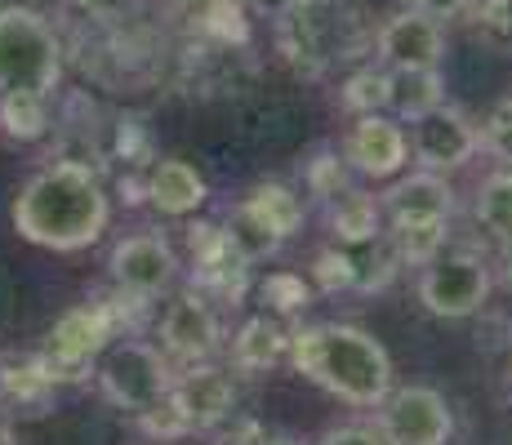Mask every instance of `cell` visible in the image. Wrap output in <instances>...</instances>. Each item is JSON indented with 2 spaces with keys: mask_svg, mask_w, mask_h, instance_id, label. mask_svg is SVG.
Instances as JSON below:
<instances>
[{
  "mask_svg": "<svg viewBox=\"0 0 512 445\" xmlns=\"http://www.w3.org/2000/svg\"><path fill=\"white\" fill-rule=\"evenodd\" d=\"M9 219L27 245L76 254L103 241L107 223H112V201H107L98 170L76 161H49L18 187Z\"/></svg>",
  "mask_w": 512,
  "mask_h": 445,
  "instance_id": "6da1fadb",
  "label": "cell"
},
{
  "mask_svg": "<svg viewBox=\"0 0 512 445\" xmlns=\"http://www.w3.org/2000/svg\"><path fill=\"white\" fill-rule=\"evenodd\" d=\"M285 361L317 383L321 392L339 397L343 405L374 410L392 392V356L370 330L348 321H312L290 325V352Z\"/></svg>",
  "mask_w": 512,
  "mask_h": 445,
  "instance_id": "7a4b0ae2",
  "label": "cell"
},
{
  "mask_svg": "<svg viewBox=\"0 0 512 445\" xmlns=\"http://www.w3.org/2000/svg\"><path fill=\"white\" fill-rule=\"evenodd\" d=\"M58 76H63V36L54 32V23L27 5L0 9V94L14 89L54 94Z\"/></svg>",
  "mask_w": 512,
  "mask_h": 445,
  "instance_id": "3957f363",
  "label": "cell"
},
{
  "mask_svg": "<svg viewBox=\"0 0 512 445\" xmlns=\"http://www.w3.org/2000/svg\"><path fill=\"white\" fill-rule=\"evenodd\" d=\"M94 383L107 405L143 414L152 401H161L174 383V365L161 348H152L139 334L112 339L94 361Z\"/></svg>",
  "mask_w": 512,
  "mask_h": 445,
  "instance_id": "277c9868",
  "label": "cell"
},
{
  "mask_svg": "<svg viewBox=\"0 0 512 445\" xmlns=\"http://www.w3.org/2000/svg\"><path fill=\"white\" fill-rule=\"evenodd\" d=\"M277 49L299 76H321L330 63L357 58V45L348 41V18L334 0H308L294 14L277 18Z\"/></svg>",
  "mask_w": 512,
  "mask_h": 445,
  "instance_id": "5b68a950",
  "label": "cell"
},
{
  "mask_svg": "<svg viewBox=\"0 0 512 445\" xmlns=\"http://www.w3.org/2000/svg\"><path fill=\"white\" fill-rule=\"evenodd\" d=\"M490 299V263L472 250H441L419 267V303L441 321H464Z\"/></svg>",
  "mask_w": 512,
  "mask_h": 445,
  "instance_id": "8992f818",
  "label": "cell"
},
{
  "mask_svg": "<svg viewBox=\"0 0 512 445\" xmlns=\"http://www.w3.org/2000/svg\"><path fill=\"white\" fill-rule=\"evenodd\" d=\"M374 428L383 445H450L455 414L437 388L410 383V388H392L374 405Z\"/></svg>",
  "mask_w": 512,
  "mask_h": 445,
  "instance_id": "52a82bcc",
  "label": "cell"
},
{
  "mask_svg": "<svg viewBox=\"0 0 512 445\" xmlns=\"http://www.w3.org/2000/svg\"><path fill=\"white\" fill-rule=\"evenodd\" d=\"M187 254H192V290L210 303H241L254 285V263L228 241L223 223L196 219L187 227Z\"/></svg>",
  "mask_w": 512,
  "mask_h": 445,
  "instance_id": "ba28073f",
  "label": "cell"
},
{
  "mask_svg": "<svg viewBox=\"0 0 512 445\" xmlns=\"http://www.w3.org/2000/svg\"><path fill=\"white\" fill-rule=\"evenodd\" d=\"M112 285L125 294H139V299L156 303L174 281H179V254H174L170 236L143 227L134 236H121L112 245V259H107Z\"/></svg>",
  "mask_w": 512,
  "mask_h": 445,
  "instance_id": "9c48e42d",
  "label": "cell"
},
{
  "mask_svg": "<svg viewBox=\"0 0 512 445\" xmlns=\"http://www.w3.org/2000/svg\"><path fill=\"white\" fill-rule=\"evenodd\" d=\"M156 339H161V352L179 365L214 361V352L223 348L219 308L201 290H179L156 316Z\"/></svg>",
  "mask_w": 512,
  "mask_h": 445,
  "instance_id": "30bf717a",
  "label": "cell"
},
{
  "mask_svg": "<svg viewBox=\"0 0 512 445\" xmlns=\"http://www.w3.org/2000/svg\"><path fill=\"white\" fill-rule=\"evenodd\" d=\"M406 143H410V156H415L419 170L455 174V170H464V165H472V156L481 152V130L459 107L441 103L437 112L410 121Z\"/></svg>",
  "mask_w": 512,
  "mask_h": 445,
  "instance_id": "8fae6325",
  "label": "cell"
},
{
  "mask_svg": "<svg viewBox=\"0 0 512 445\" xmlns=\"http://www.w3.org/2000/svg\"><path fill=\"white\" fill-rule=\"evenodd\" d=\"M339 156L348 161L352 174L361 178H397L401 170L410 165V143H406V125L388 112H370V116H357L352 130L343 134V147Z\"/></svg>",
  "mask_w": 512,
  "mask_h": 445,
  "instance_id": "7c38bea8",
  "label": "cell"
},
{
  "mask_svg": "<svg viewBox=\"0 0 512 445\" xmlns=\"http://www.w3.org/2000/svg\"><path fill=\"white\" fill-rule=\"evenodd\" d=\"M374 63L388 72L392 67H441L446 63V23L410 5L397 9L374 32Z\"/></svg>",
  "mask_w": 512,
  "mask_h": 445,
  "instance_id": "4fadbf2b",
  "label": "cell"
},
{
  "mask_svg": "<svg viewBox=\"0 0 512 445\" xmlns=\"http://www.w3.org/2000/svg\"><path fill=\"white\" fill-rule=\"evenodd\" d=\"M170 397L179 401L192 432H214L236 414V383H232V374L219 370L214 361L183 365L170 383Z\"/></svg>",
  "mask_w": 512,
  "mask_h": 445,
  "instance_id": "5bb4252c",
  "label": "cell"
},
{
  "mask_svg": "<svg viewBox=\"0 0 512 445\" xmlns=\"http://www.w3.org/2000/svg\"><path fill=\"white\" fill-rule=\"evenodd\" d=\"M58 397L41 352H0V405L9 414H45Z\"/></svg>",
  "mask_w": 512,
  "mask_h": 445,
  "instance_id": "9a60e30c",
  "label": "cell"
},
{
  "mask_svg": "<svg viewBox=\"0 0 512 445\" xmlns=\"http://www.w3.org/2000/svg\"><path fill=\"white\" fill-rule=\"evenodd\" d=\"M383 214L388 223H410V219H450L455 214V187L446 174L415 170L410 178H397L383 196Z\"/></svg>",
  "mask_w": 512,
  "mask_h": 445,
  "instance_id": "2e32d148",
  "label": "cell"
},
{
  "mask_svg": "<svg viewBox=\"0 0 512 445\" xmlns=\"http://www.w3.org/2000/svg\"><path fill=\"white\" fill-rule=\"evenodd\" d=\"M143 187H147V205H152L156 214H165V219H192V214H201V205L210 201L205 178L187 161H152Z\"/></svg>",
  "mask_w": 512,
  "mask_h": 445,
  "instance_id": "e0dca14e",
  "label": "cell"
},
{
  "mask_svg": "<svg viewBox=\"0 0 512 445\" xmlns=\"http://www.w3.org/2000/svg\"><path fill=\"white\" fill-rule=\"evenodd\" d=\"M285 352H290V325L268 312L241 321V330L232 334V370H241V374L272 370V365L285 361Z\"/></svg>",
  "mask_w": 512,
  "mask_h": 445,
  "instance_id": "ac0fdd59",
  "label": "cell"
},
{
  "mask_svg": "<svg viewBox=\"0 0 512 445\" xmlns=\"http://www.w3.org/2000/svg\"><path fill=\"white\" fill-rule=\"evenodd\" d=\"M446 103V76L441 67H392L388 72V112L397 121H419Z\"/></svg>",
  "mask_w": 512,
  "mask_h": 445,
  "instance_id": "d6986e66",
  "label": "cell"
},
{
  "mask_svg": "<svg viewBox=\"0 0 512 445\" xmlns=\"http://www.w3.org/2000/svg\"><path fill=\"white\" fill-rule=\"evenodd\" d=\"M241 210L250 214L254 223L268 227L281 245L290 241V236H299L303 219H308V205H303V196L294 192L290 183H259V187H250V192L241 196Z\"/></svg>",
  "mask_w": 512,
  "mask_h": 445,
  "instance_id": "ffe728a7",
  "label": "cell"
},
{
  "mask_svg": "<svg viewBox=\"0 0 512 445\" xmlns=\"http://www.w3.org/2000/svg\"><path fill=\"white\" fill-rule=\"evenodd\" d=\"M326 227L334 236V245H357L383 232V205L374 201L361 187H348L343 196L326 201Z\"/></svg>",
  "mask_w": 512,
  "mask_h": 445,
  "instance_id": "44dd1931",
  "label": "cell"
},
{
  "mask_svg": "<svg viewBox=\"0 0 512 445\" xmlns=\"http://www.w3.org/2000/svg\"><path fill=\"white\" fill-rule=\"evenodd\" d=\"M472 219L495 245H512V170H490L477 187L472 201Z\"/></svg>",
  "mask_w": 512,
  "mask_h": 445,
  "instance_id": "7402d4cb",
  "label": "cell"
},
{
  "mask_svg": "<svg viewBox=\"0 0 512 445\" xmlns=\"http://www.w3.org/2000/svg\"><path fill=\"white\" fill-rule=\"evenodd\" d=\"M45 134H49V94H32V89L0 94V138L36 143Z\"/></svg>",
  "mask_w": 512,
  "mask_h": 445,
  "instance_id": "603a6c76",
  "label": "cell"
},
{
  "mask_svg": "<svg viewBox=\"0 0 512 445\" xmlns=\"http://www.w3.org/2000/svg\"><path fill=\"white\" fill-rule=\"evenodd\" d=\"M352 259V290L361 294H374V290H388L392 276L401 272V259L397 250H392L388 232L370 236V241H357V245H343Z\"/></svg>",
  "mask_w": 512,
  "mask_h": 445,
  "instance_id": "cb8c5ba5",
  "label": "cell"
},
{
  "mask_svg": "<svg viewBox=\"0 0 512 445\" xmlns=\"http://www.w3.org/2000/svg\"><path fill=\"white\" fill-rule=\"evenodd\" d=\"M254 299H259V308L268 316H277V321H299V316L312 308L317 290H312V281L303 272H268L254 285Z\"/></svg>",
  "mask_w": 512,
  "mask_h": 445,
  "instance_id": "d4e9b609",
  "label": "cell"
},
{
  "mask_svg": "<svg viewBox=\"0 0 512 445\" xmlns=\"http://www.w3.org/2000/svg\"><path fill=\"white\" fill-rule=\"evenodd\" d=\"M392 250H397L401 267H423L432 263L450 241V219H410V223H392L388 232Z\"/></svg>",
  "mask_w": 512,
  "mask_h": 445,
  "instance_id": "484cf974",
  "label": "cell"
},
{
  "mask_svg": "<svg viewBox=\"0 0 512 445\" xmlns=\"http://www.w3.org/2000/svg\"><path fill=\"white\" fill-rule=\"evenodd\" d=\"M472 41L495 58H512V0L472 5Z\"/></svg>",
  "mask_w": 512,
  "mask_h": 445,
  "instance_id": "4316f807",
  "label": "cell"
},
{
  "mask_svg": "<svg viewBox=\"0 0 512 445\" xmlns=\"http://www.w3.org/2000/svg\"><path fill=\"white\" fill-rule=\"evenodd\" d=\"M343 112L352 116H370V112H388V67L370 63L361 72H352L339 89Z\"/></svg>",
  "mask_w": 512,
  "mask_h": 445,
  "instance_id": "83f0119b",
  "label": "cell"
},
{
  "mask_svg": "<svg viewBox=\"0 0 512 445\" xmlns=\"http://www.w3.org/2000/svg\"><path fill=\"white\" fill-rule=\"evenodd\" d=\"M303 187H308L312 201L326 205V201H334V196H343L348 187H357V183H352L348 161H343L339 152H330V147H321V152L308 161V170H303Z\"/></svg>",
  "mask_w": 512,
  "mask_h": 445,
  "instance_id": "f1b7e54d",
  "label": "cell"
},
{
  "mask_svg": "<svg viewBox=\"0 0 512 445\" xmlns=\"http://www.w3.org/2000/svg\"><path fill=\"white\" fill-rule=\"evenodd\" d=\"M223 232H228V241H232L250 263H263V259H272V254L281 250L277 236H272L263 223H254L250 214L241 210V201H236V205H232V214L223 219Z\"/></svg>",
  "mask_w": 512,
  "mask_h": 445,
  "instance_id": "f546056e",
  "label": "cell"
},
{
  "mask_svg": "<svg viewBox=\"0 0 512 445\" xmlns=\"http://www.w3.org/2000/svg\"><path fill=\"white\" fill-rule=\"evenodd\" d=\"M308 281L317 294H339V290H352V259L343 245H326L317 250V259L308 267Z\"/></svg>",
  "mask_w": 512,
  "mask_h": 445,
  "instance_id": "4dcf8cb0",
  "label": "cell"
},
{
  "mask_svg": "<svg viewBox=\"0 0 512 445\" xmlns=\"http://www.w3.org/2000/svg\"><path fill=\"white\" fill-rule=\"evenodd\" d=\"M477 130H481V147L499 161V170H512V98H499L490 107L486 125H477Z\"/></svg>",
  "mask_w": 512,
  "mask_h": 445,
  "instance_id": "1f68e13d",
  "label": "cell"
},
{
  "mask_svg": "<svg viewBox=\"0 0 512 445\" xmlns=\"http://www.w3.org/2000/svg\"><path fill=\"white\" fill-rule=\"evenodd\" d=\"M76 9H81L85 18H90L94 27H107V32H116V27H130L134 18L143 14V0H72Z\"/></svg>",
  "mask_w": 512,
  "mask_h": 445,
  "instance_id": "d6a6232c",
  "label": "cell"
},
{
  "mask_svg": "<svg viewBox=\"0 0 512 445\" xmlns=\"http://www.w3.org/2000/svg\"><path fill=\"white\" fill-rule=\"evenodd\" d=\"M116 152L125 165H152V130L143 116H121L116 125Z\"/></svg>",
  "mask_w": 512,
  "mask_h": 445,
  "instance_id": "836d02e7",
  "label": "cell"
},
{
  "mask_svg": "<svg viewBox=\"0 0 512 445\" xmlns=\"http://www.w3.org/2000/svg\"><path fill=\"white\" fill-rule=\"evenodd\" d=\"M317 445H383V437L370 423H339V428H330Z\"/></svg>",
  "mask_w": 512,
  "mask_h": 445,
  "instance_id": "e575fe53",
  "label": "cell"
},
{
  "mask_svg": "<svg viewBox=\"0 0 512 445\" xmlns=\"http://www.w3.org/2000/svg\"><path fill=\"white\" fill-rule=\"evenodd\" d=\"M410 9H419V14L437 18V23H450V18L468 14L472 0H410Z\"/></svg>",
  "mask_w": 512,
  "mask_h": 445,
  "instance_id": "d590c367",
  "label": "cell"
},
{
  "mask_svg": "<svg viewBox=\"0 0 512 445\" xmlns=\"http://www.w3.org/2000/svg\"><path fill=\"white\" fill-rule=\"evenodd\" d=\"M245 5V14H259V18H285V14H294L299 5H308V0H241Z\"/></svg>",
  "mask_w": 512,
  "mask_h": 445,
  "instance_id": "8d00e7d4",
  "label": "cell"
},
{
  "mask_svg": "<svg viewBox=\"0 0 512 445\" xmlns=\"http://www.w3.org/2000/svg\"><path fill=\"white\" fill-rule=\"evenodd\" d=\"M250 445H303V441H290V437H254Z\"/></svg>",
  "mask_w": 512,
  "mask_h": 445,
  "instance_id": "74e56055",
  "label": "cell"
},
{
  "mask_svg": "<svg viewBox=\"0 0 512 445\" xmlns=\"http://www.w3.org/2000/svg\"><path fill=\"white\" fill-rule=\"evenodd\" d=\"M504 285H508V290H512V245H508V250H504Z\"/></svg>",
  "mask_w": 512,
  "mask_h": 445,
  "instance_id": "f35d334b",
  "label": "cell"
},
{
  "mask_svg": "<svg viewBox=\"0 0 512 445\" xmlns=\"http://www.w3.org/2000/svg\"><path fill=\"white\" fill-rule=\"evenodd\" d=\"M0 445H18V441H14V432H9V423H5V419H0Z\"/></svg>",
  "mask_w": 512,
  "mask_h": 445,
  "instance_id": "ab89813d",
  "label": "cell"
}]
</instances>
